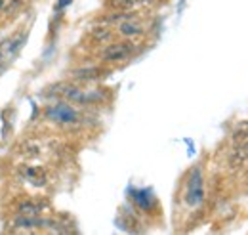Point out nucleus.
Wrapping results in <instances>:
<instances>
[{
    "label": "nucleus",
    "instance_id": "f257e3e1",
    "mask_svg": "<svg viewBox=\"0 0 248 235\" xmlns=\"http://www.w3.org/2000/svg\"><path fill=\"white\" fill-rule=\"evenodd\" d=\"M204 199V185H202V172L201 168H193L187 182L186 203L189 206H199Z\"/></svg>",
    "mask_w": 248,
    "mask_h": 235
},
{
    "label": "nucleus",
    "instance_id": "f03ea898",
    "mask_svg": "<svg viewBox=\"0 0 248 235\" xmlns=\"http://www.w3.org/2000/svg\"><path fill=\"white\" fill-rule=\"evenodd\" d=\"M46 115H48L50 120H56V122H62V124H73V122L78 120V113L69 103H65V101H60V103L52 105Z\"/></svg>",
    "mask_w": 248,
    "mask_h": 235
},
{
    "label": "nucleus",
    "instance_id": "7ed1b4c3",
    "mask_svg": "<svg viewBox=\"0 0 248 235\" xmlns=\"http://www.w3.org/2000/svg\"><path fill=\"white\" fill-rule=\"evenodd\" d=\"M134 54V46L126 44V42H117V44H109L107 48L101 50V59L103 61H124Z\"/></svg>",
    "mask_w": 248,
    "mask_h": 235
},
{
    "label": "nucleus",
    "instance_id": "20e7f679",
    "mask_svg": "<svg viewBox=\"0 0 248 235\" xmlns=\"http://www.w3.org/2000/svg\"><path fill=\"white\" fill-rule=\"evenodd\" d=\"M245 163H248V140L233 144V149L229 153V167L231 168H241Z\"/></svg>",
    "mask_w": 248,
    "mask_h": 235
},
{
    "label": "nucleus",
    "instance_id": "39448f33",
    "mask_svg": "<svg viewBox=\"0 0 248 235\" xmlns=\"http://www.w3.org/2000/svg\"><path fill=\"white\" fill-rule=\"evenodd\" d=\"M132 199L136 201V205L140 206L141 210H149L151 203H153V193H151V189H136Z\"/></svg>",
    "mask_w": 248,
    "mask_h": 235
},
{
    "label": "nucleus",
    "instance_id": "423d86ee",
    "mask_svg": "<svg viewBox=\"0 0 248 235\" xmlns=\"http://www.w3.org/2000/svg\"><path fill=\"white\" fill-rule=\"evenodd\" d=\"M141 2L143 0H107V8H111L113 12H132Z\"/></svg>",
    "mask_w": 248,
    "mask_h": 235
},
{
    "label": "nucleus",
    "instance_id": "0eeeda50",
    "mask_svg": "<svg viewBox=\"0 0 248 235\" xmlns=\"http://www.w3.org/2000/svg\"><path fill=\"white\" fill-rule=\"evenodd\" d=\"M119 27V33L124 34V36H140L143 34V27L140 23H136L134 19H128V21H123L117 25Z\"/></svg>",
    "mask_w": 248,
    "mask_h": 235
},
{
    "label": "nucleus",
    "instance_id": "6e6552de",
    "mask_svg": "<svg viewBox=\"0 0 248 235\" xmlns=\"http://www.w3.org/2000/svg\"><path fill=\"white\" fill-rule=\"evenodd\" d=\"M23 174H25V180H29L32 185H44L46 184V174L42 168L23 167Z\"/></svg>",
    "mask_w": 248,
    "mask_h": 235
},
{
    "label": "nucleus",
    "instance_id": "1a4fd4ad",
    "mask_svg": "<svg viewBox=\"0 0 248 235\" xmlns=\"http://www.w3.org/2000/svg\"><path fill=\"white\" fill-rule=\"evenodd\" d=\"M48 220H42L38 216H19V218H16V226L17 228H40Z\"/></svg>",
    "mask_w": 248,
    "mask_h": 235
},
{
    "label": "nucleus",
    "instance_id": "9d476101",
    "mask_svg": "<svg viewBox=\"0 0 248 235\" xmlns=\"http://www.w3.org/2000/svg\"><path fill=\"white\" fill-rule=\"evenodd\" d=\"M99 69H77V71H73V77L75 79H80V81H93V79H97L99 77Z\"/></svg>",
    "mask_w": 248,
    "mask_h": 235
},
{
    "label": "nucleus",
    "instance_id": "9b49d317",
    "mask_svg": "<svg viewBox=\"0 0 248 235\" xmlns=\"http://www.w3.org/2000/svg\"><path fill=\"white\" fill-rule=\"evenodd\" d=\"M92 36L97 40V42H105V40H109L111 36H113V33L109 27H105V25H99V27H93L92 29Z\"/></svg>",
    "mask_w": 248,
    "mask_h": 235
},
{
    "label": "nucleus",
    "instance_id": "f8f14e48",
    "mask_svg": "<svg viewBox=\"0 0 248 235\" xmlns=\"http://www.w3.org/2000/svg\"><path fill=\"white\" fill-rule=\"evenodd\" d=\"M19 212H21L23 216H38L40 208L34 205V203H23V205L19 206Z\"/></svg>",
    "mask_w": 248,
    "mask_h": 235
},
{
    "label": "nucleus",
    "instance_id": "ddd939ff",
    "mask_svg": "<svg viewBox=\"0 0 248 235\" xmlns=\"http://www.w3.org/2000/svg\"><path fill=\"white\" fill-rule=\"evenodd\" d=\"M71 2H73V0H60V2H58V6H56V8H58V10H62L63 6H67V4H71Z\"/></svg>",
    "mask_w": 248,
    "mask_h": 235
},
{
    "label": "nucleus",
    "instance_id": "4468645a",
    "mask_svg": "<svg viewBox=\"0 0 248 235\" xmlns=\"http://www.w3.org/2000/svg\"><path fill=\"white\" fill-rule=\"evenodd\" d=\"M239 126H241V128H243V130H247V132H248V120H245V122H241V124H239Z\"/></svg>",
    "mask_w": 248,
    "mask_h": 235
},
{
    "label": "nucleus",
    "instance_id": "2eb2a0df",
    "mask_svg": "<svg viewBox=\"0 0 248 235\" xmlns=\"http://www.w3.org/2000/svg\"><path fill=\"white\" fill-rule=\"evenodd\" d=\"M0 6H2V0H0Z\"/></svg>",
    "mask_w": 248,
    "mask_h": 235
}]
</instances>
